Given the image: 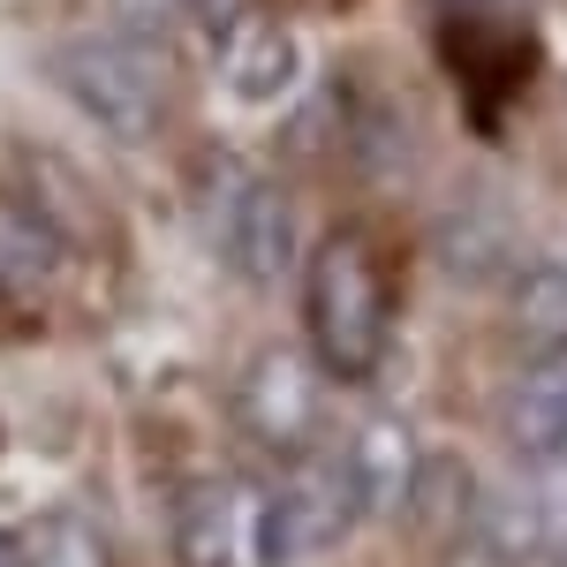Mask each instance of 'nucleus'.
<instances>
[{
	"label": "nucleus",
	"instance_id": "obj_4",
	"mask_svg": "<svg viewBox=\"0 0 567 567\" xmlns=\"http://www.w3.org/2000/svg\"><path fill=\"white\" fill-rule=\"evenodd\" d=\"M349 529H355L349 484H341V470H333V454H318L310 470H296V477L258 507L250 537H258L265 567H303V560H318L326 545H341Z\"/></svg>",
	"mask_w": 567,
	"mask_h": 567
},
{
	"label": "nucleus",
	"instance_id": "obj_2",
	"mask_svg": "<svg viewBox=\"0 0 567 567\" xmlns=\"http://www.w3.org/2000/svg\"><path fill=\"white\" fill-rule=\"evenodd\" d=\"M197 219H205V243L219 250V265L250 288H272L288 280L296 258H303V219H296V197L272 175L243 167V159H213L197 175Z\"/></svg>",
	"mask_w": 567,
	"mask_h": 567
},
{
	"label": "nucleus",
	"instance_id": "obj_8",
	"mask_svg": "<svg viewBox=\"0 0 567 567\" xmlns=\"http://www.w3.org/2000/svg\"><path fill=\"white\" fill-rule=\"evenodd\" d=\"M175 560L182 567H235L243 560V492L235 484H189L175 515Z\"/></svg>",
	"mask_w": 567,
	"mask_h": 567
},
{
	"label": "nucleus",
	"instance_id": "obj_10",
	"mask_svg": "<svg viewBox=\"0 0 567 567\" xmlns=\"http://www.w3.org/2000/svg\"><path fill=\"white\" fill-rule=\"evenodd\" d=\"M507 326H515L529 363H560L567 355V265H529L515 280Z\"/></svg>",
	"mask_w": 567,
	"mask_h": 567
},
{
	"label": "nucleus",
	"instance_id": "obj_9",
	"mask_svg": "<svg viewBox=\"0 0 567 567\" xmlns=\"http://www.w3.org/2000/svg\"><path fill=\"white\" fill-rule=\"evenodd\" d=\"M499 432H507V446L523 462H567V371L560 363H537L523 386L507 393Z\"/></svg>",
	"mask_w": 567,
	"mask_h": 567
},
{
	"label": "nucleus",
	"instance_id": "obj_12",
	"mask_svg": "<svg viewBox=\"0 0 567 567\" xmlns=\"http://www.w3.org/2000/svg\"><path fill=\"white\" fill-rule=\"evenodd\" d=\"M8 567H106V553H99V537L84 523H39L8 553Z\"/></svg>",
	"mask_w": 567,
	"mask_h": 567
},
{
	"label": "nucleus",
	"instance_id": "obj_13",
	"mask_svg": "<svg viewBox=\"0 0 567 567\" xmlns=\"http://www.w3.org/2000/svg\"><path fill=\"white\" fill-rule=\"evenodd\" d=\"M477 529H484V545H492L499 560L537 553V507H529V499H515V492H492V499L477 507Z\"/></svg>",
	"mask_w": 567,
	"mask_h": 567
},
{
	"label": "nucleus",
	"instance_id": "obj_7",
	"mask_svg": "<svg viewBox=\"0 0 567 567\" xmlns=\"http://www.w3.org/2000/svg\"><path fill=\"white\" fill-rule=\"evenodd\" d=\"M296 69H303V53H296V39H288V23L265 16V8H250V16L219 39V84L235 91L243 106L280 99V91L296 84Z\"/></svg>",
	"mask_w": 567,
	"mask_h": 567
},
{
	"label": "nucleus",
	"instance_id": "obj_3",
	"mask_svg": "<svg viewBox=\"0 0 567 567\" xmlns=\"http://www.w3.org/2000/svg\"><path fill=\"white\" fill-rule=\"evenodd\" d=\"M53 84L114 144H152L167 122V76L136 39H69L53 53Z\"/></svg>",
	"mask_w": 567,
	"mask_h": 567
},
{
	"label": "nucleus",
	"instance_id": "obj_1",
	"mask_svg": "<svg viewBox=\"0 0 567 567\" xmlns=\"http://www.w3.org/2000/svg\"><path fill=\"white\" fill-rule=\"evenodd\" d=\"M303 341L310 363L341 386L379 379L393 341V280L363 227H333L303 265Z\"/></svg>",
	"mask_w": 567,
	"mask_h": 567
},
{
	"label": "nucleus",
	"instance_id": "obj_5",
	"mask_svg": "<svg viewBox=\"0 0 567 567\" xmlns=\"http://www.w3.org/2000/svg\"><path fill=\"white\" fill-rule=\"evenodd\" d=\"M333 470L349 484V507L355 523H386L409 507V492L424 477V454H416V439L401 416H363L341 446H333Z\"/></svg>",
	"mask_w": 567,
	"mask_h": 567
},
{
	"label": "nucleus",
	"instance_id": "obj_6",
	"mask_svg": "<svg viewBox=\"0 0 567 567\" xmlns=\"http://www.w3.org/2000/svg\"><path fill=\"white\" fill-rule=\"evenodd\" d=\"M243 424L258 446L272 454H303L318 432V379H310V355L296 349H265L243 371Z\"/></svg>",
	"mask_w": 567,
	"mask_h": 567
},
{
	"label": "nucleus",
	"instance_id": "obj_14",
	"mask_svg": "<svg viewBox=\"0 0 567 567\" xmlns=\"http://www.w3.org/2000/svg\"><path fill=\"white\" fill-rule=\"evenodd\" d=\"M182 8H189V16H197V23H205L213 39H227V31H235V23L250 16V0H182Z\"/></svg>",
	"mask_w": 567,
	"mask_h": 567
},
{
	"label": "nucleus",
	"instance_id": "obj_11",
	"mask_svg": "<svg viewBox=\"0 0 567 567\" xmlns=\"http://www.w3.org/2000/svg\"><path fill=\"white\" fill-rule=\"evenodd\" d=\"M61 272V227L0 197V288H45Z\"/></svg>",
	"mask_w": 567,
	"mask_h": 567
},
{
	"label": "nucleus",
	"instance_id": "obj_15",
	"mask_svg": "<svg viewBox=\"0 0 567 567\" xmlns=\"http://www.w3.org/2000/svg\"><path fill=\"white\" fill-rule=\"evenodd\" d=\"M553 567H567V537H560V545H553Z\"/></svg>",
	"mask_w": 567,
	"mask_h": 567
}]
</instances>
